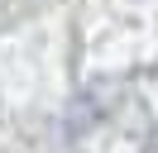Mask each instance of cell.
Instances as JSON below:
<instances>
[]
</instances>
